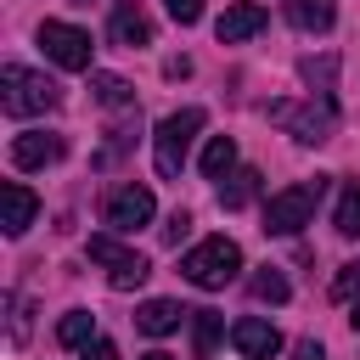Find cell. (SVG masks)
Instances as JSON below:
<instances>
[{
  "mask_svg": "<svg viewBox=\"0 0 360 360\" xmlns=\"http://www.w3.org/2000/svg\"><path fill=\"white\" fill-rule=\"evenodd\" d=\"M264 22H270V11L253 6V0H242V6H225V17L214 22V34H219V45H236V39H253Z\"/></svg>",
  "mask_w": 360,
  "mask_h": 360,
  "instance_id": "7c38bea8",
  "label": "cell"
},
{
  "mask_svg": "<svg viewBox=\"0 0 360 360\" xmlns=\"http://www.w3.org/2000/svg\"><path fill=\"white\" fill-rule=\"evenodd\" d=\"M248 292H253L259 304H287V292H292V287H287V276H281V270H270V264H264V270L248 281Z\"/></svg>",
  "mask_w": 360,
  "mask_h": 360,
  "instance_id": "7402d4cb",
  "label": "cell"
},
{
  "mask_svg": "<svg viewBox=\"0 0 360 360\" xmlns=\"http://www.w3.org/2000/svg\"><path fill=\"white\" fill-rule=\"evenodd\" d=\"M90 259L107 264V281H112L118 292H124V287H141V281L152 276L146 253H135V248H124V242H112V236H90Z\"/></svg>",
  "mask_w": 360,
  "mask_h": 360,
  "instance_id": "8992f818",
  "label": "cell"
},
{
  "mask_svg": "<svg viewBox=\"0 0 360 360\" xmlns=\"http://www.w3.org/2000/svg\"><path fill=\"white\" fill-rule=\"evenodd\" d=\"M231 349H236L242 360H270V354L281 349V332H276L270 321H259V315H242V321L231 326Z\"/></svg>",
  "mask_w": 360,
  "mask_h": 360,
  "instance_id": "9c48e42d",
  "label": "cell"
},
{
  "mask_svg": "<svg viewBox=\"0 0 360 360\" xmlns=\"http://www.w3.org/2000/svg\"><path fill=\"white\" fill-rule=\"evenodd\" d=\"M56 343L62 349H90V309H68L56 321Z\"/></svg>",
  "mask_w": 360,
  "mask_h": 360,
  "instance_id": "d6986e66",
  "label": "cell"
},
{
  "mask_svg": "<svg viewBox=\"0 0 360 360\" xmlns=\"http://www.w3.org/2000/svg\"><path fill=\"white\" fill-rule=\"evenodd\" d=\"M236 270H242V248H236L231 236H202V242L180 259V276H186L191 287H202V292L231 287V281H236Z\"/></svg>",
  "mask_w": 360,
  "mask_h": 360,
  "instance_id": "6da1fadb",
  "label": "cell"
},
{
  "mask_svg": "<svg viewBox=\"0 0 360 360\" xmlns=\"http://www.w3.org/2000/svg\"><path fill=\"white\" fill-rule=\"evenodd\" d=\"M163 6H169L174 22H197V17H202V0H163Z\"/></svg>",
  "mask_w": 360,
  "mask_h": 360,
  "instance_id": "484cf974",
  "label": "cell"
},
{
  "mask_svg": "<svg viewBox=\"0 0 360 360\" xmlns=\"http://www.w3.org/2000/svg\"><path fill=\"white\" fill-rule=\"evenodd\" d=\"M219 332H225V321L214 309H191V349H197V360H208L219 349Z\"/></svg>",
  "mask_w": 360,
  "mask_h": 360,
  "instance_id": "e0dca14e",
  "label": "cell"
},
{
  "mask_svg": "<svg viewBox=\"0 0 360 360\" xmlns=\"http://www.w3.org/2000/svg\"><path fill=\"white\" fill-rule=\"evenodd\" d=\"M107 34H112V45H124V51H141V45H152V22H146V11H141V6H118Z\"/></svg>",
  "mask_w": 360,
  "mask_h": 360,
  "instance_id": "4fadbf2b",
  "label": "cell"
},
{
  "mask_svg": "<svg viewBox=\"0 0 360 360\" xmlns=\"http://www.w3.org/2000/svg\"><path fill=\"white\" fill-rule=\"evenodd\" d=\"M141 360H174V354H163V349H152V354H141Z\"/></svg>",
  "mask_w": 360,
  "mask_h": 360,
  "instance_id": "f546056e",
  "label": "cell"
},
{
  "mask_svg": "<svg viewBox=\"0 0 360 360\" xmlns=\"http://www.w3.org/2000/svg\"><path fill=\"white\" fill-rule=\"evenodd\" d=\"M186 231H191V214H186V208H174V214H169V225H163V242H180Z\"/></svg>",
  "mask_w": 360,
  "mask_h": 360,
  "instance_id": "4316f807",
  "label": "cell"
},
{
  "mask_svg": "<svg viewBox=\"0 0 360 360\" xmlns=\"http://www.w3.org/2000/svg\"><path fill=\"white\" fill-rule=\"evenodd\" d=\"M231 169H236V141H231V135H214V141L202 146V174H208V180H225Z\"/></svg>",
  "mask_w": 360,
  "mask_h": 360,
  "instance_id": "ac0fdd59",
  "label": "cell"
},
{
  "mask_svg": "<svg viewBox=\"0 0 360 360\" xmlns=\"http://www.w3.org/2000/svg\"><path fill=\"white\" fill-rule=\"evenodd\" d=\"M332 68H338L332 56H321V62H304V79H309V84H321V96H326V84H332Z\"/></svg>",
  "mask_w": 360,
  "mask_h": 360,
  "instance_id": "d4e9b609",
  "label": "cell"
},
{
  "mask_svg": "<svg viewBox=\"0 0 360 360\" xmlns=\"http://www.w3.org/2000/svg\"><path fill=\"white\" fill-rule=\"evenodd\" d=\"M292 360H326V354H321V343H315V338H304V343L292 349Z\"/></svg>",
  "mask_w": 360,
  "mask_h": 360,
  "instance_id": "f1b7e54d",
  "label": "cell"
},
{
  "mask_svg": "<svg viewBox=\"0 0 360 360\" xmlns=\"http://www.w3.org/2000/svg\"><path fill=\"white\" fill-rule=\"evenodd\" d=\"M332 225H338V236H360V180L338 191V214H332Z\"/></svg>",
  "mask_w": 360,
  "mask_h": 360,
  "instance_id": "ffe728a7",
  "label": "cell"
},
{
  "mask_svg": "<svg viewBox=\"0 0 360 360\" xmlns=\"http://www.w3.org/2000/svg\"><path fill=\"white\" fill-rule=\"evenodd\" d=\"M34 214H39V197H34L22 180H6V186H0V231H6V236H22V231L34 225Z\"/></svg>",
  "mask_w": 360,
  "mask_h": 360,
  "instance_id": "30bf717a",
  "label": "cell"
},
{
  "mask_svg": "<svg viewBox=\"0 0 360 360\" xmlns=\"http://www.w3.org/2000/svg\"><path fill=\"white\" fill-rule=\"evenodd\" d=\"M270 118H276V124H281L292 141L321 146V141H332L338 107H332V96H304V101H276V107H270Z\"/></svg>",
  "mask_w": 360,
  "mask_h": 360,
  "instance_id": "277c9868",
  "label": "cell"
},
{
  "mask_svg": "<svg viewBox=\"0 0 360 360\" xmlns=\"http://www.w3.org/2000/svg\"><path fill=\"white\" fill-rule=\"evenodd\" d=\"M79 360H118V349H112V343H107V338H96V343H90V349H84V354H79Z\"/></svg>",
  "mask_w": 360,
  "mask_h": 360,
  "instance_id": "83f0119b",
  "label": "cell"
},
{
  "mask_svg": "<svg viewBox=\"0 0 360 360\" xmlns=\"http://www.w3.org/2000/svg\"><path fill=\"white\" fill-rule=\"evenodd\" d=\"M287 17H292V28H304V34H326V28L338 22V0H287Z\"/></svg>",
  "mask_w": 360,
  "mask_h": 360,
  "instance_id": "9a60e30c",
  "label": "cell"
},
{
  "mask_svg": "<svg viewBox=\"0 0 360 360\" xmlns=\"http://www.w3.org/2000/svg\"><path fill=\"white\" fill-rule=\"evenodd\" d=\"M152 214H158V202L146 186H118V191H107V208H101V219L112 231H141V225H152Z\"/></svg>",
  "mask_w": 360,
  "mask_h": 360,
  "instance_id": "ba28073f",
  "label": "cell"
},
{
  "mask_svg": "<svg viewBox=\"0 0 360 360\" xmlns=\"http://www.w3.org/2000/svg\"><path fill=\"white\" fill-rule=\"evenodd\" d=\"M354 292H360V259H354V264H343V270H338V281H332V298H354Z\"/></svg>",
  "mask_w": 360,
  "mask_h": 360,
  "instance_id": "cb8c5ba5",
  "label": "cell"
},
{
  "mask_svg": "<svg viewBox=\"0 0 360 360\" xmlns=\"http://www.w3.org/2000/svg\"><path fill=\"white\" fill-rule=\"evenodd\" d=\"M39 45H45V56H51L56 68H68V73H84V68H90V34L73 28V22H39Z\"/></svg>",
  "mask_w": 360,
  "mask_h": 360,
  "instance_id": "52a82bcc",
  "label": "cell"
},
{
  "mask_svg": "<svg viewBox=\"0 0 360 360\" xmlns=\"http://www.w3.org/2000/svg\"><path fill=\"white\" fill-rule=\"evenodd\" d=\"M56 101H62V90H56L45 73H34V68H17V62H6V68H0V107H6L11 118L51 112Z\"/></svg>",
  "mask_w": 360,
  "mask_h": 360,
  "instance_id": "7a4b0ae2",
  "label": "cell"
},
{
  "mask_svg": "<svg viewBox=\"0 0 360 360\" xmlns=\"http://www.w3.org/2000/svg\"><path fill=\"white\" fill-rule=\"evenodd\" d=\"M62 152H68V141L51 135V129H28V135L11 141V163H17V169H45V163H56Z\"/></svg>",
  "mask_w": 360,
  "mask_h": 360,
  "instance_id": "8fae6325",
  "label": "cell"
},
{
  "mask_svg": "<svg viewBox=\"0 0 360 360\" xmlns=\"http://www.w3.org/2000/svg\"><path fill=\"white\" fill-rule=\"evenodd\" d=\"M259 197V169H231L219 180V208H248Z\"/></svg>",
  "mask_w": 360,
  "mask_h": 360,
  "instance_id": "2e32d148",
  "label": "cell"
},
{
  "mask_svg": "<svg viewBox=\"0 0 360 360\" xmlns=\"http://www.w3.org/2000/svg\"><path fill=\"white\" fill-rule=\"evenodd\" d=\"M186 315H191V309H180L174 298H146V304L135 309V326H141L146 338H163V332H174Z\"/></svg>",
  "mask_w": 360,
  "mask_h": 360,
  "instance_id": "5bb4252c",
  "label": "cell"
},
{
  "mask_svg": "<svg viewBox=\"0 0 360 360\" xmlns=\"http://www.w3.org/2000/svg\"><path fill=\"white\" fill-rule=\"evenodd\" d=\"M321 191H326V174L276 191V197L264 202V231H270V236H292V231H304L309 214H315V202H321Z\"/></svg>",
  "mask_w": 360,
  "mask_h": 360,
  "instance_id": "5b68a950",
  "label": "cell"
},
{
  "mask_svg": "<svg viewBox=\"0 0 360 360\" xmlns=\"http://www.w3.org/2000/svg\"><path fill=\"white\" fill-rule=\"evenodd\" d=\"M349 326H354V332H360V304H354V315H349Z\"/></svg>",
  "mask_w": 360,
  "mask_h": 360,
  "instance_id": "4dcf8cb0",
  "label": "cell"
},
{
  "mask_svg": "<svg viewBox=\"0 0 360 360\" xmlns=\"http://www.w3.org/2000/svg\"><path fill=\"white\" fill-rule=\"evenodd\" d=\"M90 90H96L101 107H129V101H135V90H129L118 73H90Z\"/></svg>",
  "mask_w": 360,
  "mask_h": 360,
  "instance_id": "44dd1931",
  "label": "cell"
},
{
  "mask_svg": "<svg viewBox=\"0 0 360 360\" xmlns=\"http://www.w3.org/2000/svg\"><path fill=\"white\" fill-rule=\"evenodd\" d=\"M197 129H202V107L169 112V118L158 124V135H152V163H158V174H163V180H180V169H186V158H191Z\"/></svg>",
  "mask_w": 360,
  "mask_h": 360,
  "instance_id": "3957f363",
  "label": "cell"
},
{
  "mask_svg": "<svg viewBox=\"0 0 360 360\" xmlns=\"http://www.w3.org/2000/svg\"><path fill=\"white\" fill-rule=\"evenodd\" d=\"M79 6H90V0H79Z\"/></svg>",
  "mask_w": 360,
  "mask_h": 360,
  "instance_id": "1f68e13d",
  "label": "cell"
},
{
  "mask_svg": "<svg viewBox=\"0 0 360 360\" xmlns=\"http://www.w3.org/2000/svg\"><path fill=\"white\" fill-rule=\"evenodd\" d=\"M28 343V298H11V349Z\"/></svg>",
  "mask_w": 360,
  "mask_h": 360,
  "instance_id": "603a6c76",
  "label": "cell"
}]
</instances>
